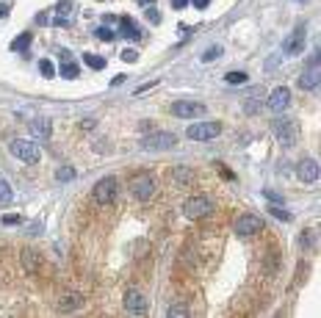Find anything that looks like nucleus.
Returning <instances> with one entry per match:
<instances>
[{
  "label": "nucleus",
  "mask_w": 321,
  "mask_h": 318,
  "mask_svg": "<svg viewBox=\"0 0 321 318\" xmlns=\"http://www.w3.org/2000/svg\"><path fill=\"white\" fill-rule=\"evenodd\" d=\"M8 152L25 163H39V158H42V149L36 147V141H28V139H14L8 144Z\"/></svg>",
  "instance_id": "f257e3e1"
},
{
  "label": "nucleus",
  "mask_w": 321,
  "mask_h": 318,
  "mask_svg": "<svg viewBox=\"0 0 321 318\" xmlns=\"http://www.w3.org/2000/svg\"><path fill=\"white\" fill-rule=\"evenodd\" d=\"M210 211H213V205L208 197H189L183 202V216H189V219H202Z\"/></svg>",
  "instance_id": "f03ea898"
},
{
  "label": "nucleus",
  "mask_w": 321,
  "mask_h": 318,
  "mask_svg": "<svg viewBox=\"0 0 321 318\" xmlns=\"http://www.w3.org/2000/svg\"><path fill=\"white\" fill-rule=\"evenodd\" d=\"M319 80H321L319 53H313V56H310V61H307V70L299 75V89H307V92H313V89H319Z\"/></svg>",
  "instance_id": "7ed1b4c3"
},
{
  "label": "nucleus",
  "mask_w": 321,
  "mask_h": 318,
  "mask_svg": "<svg viewBox=\"0 0 321 318\" xmlns=\"http://www.w3.org/2000/svg\"><path fill=\"white\" fill-rule=\"evenodd\" d=\"M117 191H119L117 177H103V180L94 183V199H97L100 205H108V202H114Z\"/></svg>",
  "instance_id": "20e7f679"
},
{
  "label": "nucleus",
  "mask_w": 321,
  "mask_h": 318,
  "mask_svg": "<svg viewBox=\"0 0 321 318\" xmlns=\"http://www.w3.org/2000/svg\"><path fill=\"white\" fill-rule=\"evenodd\" d=\"M219 133H222V122H200V125L189 127V139H194V141H210Z\"/></svg>",
  "instance_id": "39448f33"
},
{
  "label": "nucleus",
  "mask_w": 321,
  "mask_h": 318,
  "mask_svg": "<svg viewBox=\"0 0 321 318\" xmlns=\"http://www.w3.org/2000/svg\"><path fill=\"white\" fill-rule=\"evenodd\" d=\"M172 113L180 116V119H194V116L205 113V106L202 103H191V100H180V103H172Z\"/></svg>",
  "instance_id": "423d86ee"
},
{
  "label": "nucleus",
  "mask_w": 321,
  "mask_h": 318,
  "mask_svg": "<svg viewBox=\"0 0 321 318\" xmlns=\"http://www.w3.org/2000/svg\"><path fill=\"white\" fill-rule=\"evenodd\" d=\"M260 219L258 216H252V213H244L241 219L236 221V235H241V238H252V235L260 233Z\"/></svg>",
  "instance_id": "0eeeda50"
},
{
  "label": "nucleus",
  "mask_w": 321,
  "mask_h": 318,
  "mask_svg": "<svg viewBox=\"0 0 321 318\" xmlns=\"http://www.w3.org/2000/svg\"><path fill=\"white\" fill-rule=\"evenodd\" d=\"M272 130H274V136H277V141L285 144V147H291L293 139H296V130H293V122L291 119H274L272 122Z\"/></svg>",
  "instance_id": "6e6552de"
},
{
  "label": "nucleus",
  "mask_w": 321,
  "mask_h": 318,
  "mask_svg": "<svg viewBox=\"0 0 321 318\" xmlns=\"http://www.w3.org/2000/svg\"><path fill=\"white\" fill-rule=\"evenodd\" d=\"M175 144H177L175 133H153L141 141V147L144 149H169V147H175Z\"/></svg>",
  "instance_id": "1a4fd4ad"
},
{
  "label": "nucleus",
  "mask_w": 321,
  "mask_h": 318,
  "mask_svg": "<svg viewBox=\"0 0 321 318\" xmlns=\"http://www.w3.org/2000/svg\"><path fill=\"white\" fill-rule=\"evenodd\" d=\"M288 103H291V89H285V86H277V89H274V92L269 94V100H266V106L272 108L274 113L285 111Z\"/></svg>",
  "instance_id": "9d476101"
},
{
  "label": "nucleus",
  "mask_w": 321,
  "mask_h": 318,
  "mask_svg": "<svg viewBox=\"0 0 321 318\" xmlns=\"http://www.w3.org/2000/svg\"><path fill=\"white\" fill-rule=\"evenodd\" d=\"M130 191L136 194V199H141V202H144V199L153 197L155 183H153L147 175H139V177H133V180H130Z\"/></svg>",
  "instance_id": "9b49d317"
},
{
  "label": "nucleus",
  "mask_w": 321,
  "mask_h": 318,
  "mask_svg": "<svg viewBox=\"0 0 321 318\" xmlns=\"http://www.w3.org/2000/svg\"><path fill=\"white\" fill-rule=\"evenodd\" d=\"M296 175H299V180H302V183H316V180H319V175H321L319 161H316V158H305V161L299 163V169H296Z\"/></svg>",
  "instance_id": "f8f14e48"
},
{
  "label": "nucleus",
  "mask_w": 321,
  "mask_h": 318,
  "mask_svg": "<svg viewBox=\"0 0 321 318\" xmlns=\"http://www.w3.org/2000/svg\"><path fill=\"white\" fill-rule=\"evenodd\" d=\"M302 47H305V28H296L291 36H285L282 53H285V56H296V53H302Z\"/></svg>",
  "instance_id": "ddd939ff"
},
{
  "label": "nucleus",
  "mask_w": 321,
  "mask_h": 318,
  "mask_svg": "<svg viewBox=\"0 0 321 318\" xmlns=\"http://www.w3.org/2000/svg\"><path fill=\"white\" fill-rule=\"evenodd\" d=\"M56 307H58V313H75V310H80L83 307V296L80 293H61L58 296V302H56Z\"/></svg>",
  "instance_id": "4468645a"
},
{
  "label": "nucleus",
  "mask_w": 321,
  "mask_h": 318,
  "mask_svg": "<svg viewBox=\"0 0 321 318\" xmlns=\"http://www.w3.org/2000/svg\"><path fill=\"white\" fill-rule=\"evenodd\" d=\"M125 307L130 313H136V316H141V313H147L150 302H147V296H144V293H139V290H127V293H125Z\"/></svg>",
  "instance_id": "2eb2a0df"
},
{
  "label": "nucleus",
  "mask_w": 321,
  "mask_h": 318,
  "mask_svg": "<svg viewBox=\"0 0 321 318\" xmlns=\"http://www.w3.org/2000/svg\"><path fill=\"white\" fill-rule=\"evenodd\" d=\"M31 133H34V139H50L53 125H50V119H34L31 122Z\"/></svg>",
  "instance_id": "dca6fc26"
},
{
  "label": "nucleus",
  "mask_w": 321,
  "mask_h": 318,
  "mask_svg": "<svg viewBox=\"0 0 321 318\" xmlns=\"http://www.w3.org/2000/svg\"><path fill=\"white\" fill-rule=\"evenodd\" d=\"M119 31H122L125 39H141V31L136 28V22H133L130 17H122V20H119Z\"/></svg>",
  "instance_id": "f3484780"
},
{
  "label": "nucleus",
  "mask_w": 321,
  "mask_h": 318,
  "mask_svg": "<svg viewBox=\"0 0 321 318\" xmlns=\"http://www.w3.org/2000/svg\"><path fill=\"white\" fill-rule=\"evenodd\" d=\"M22 266L28 274H34L39 269V254H34V249H22Z\"/></svg>",
  "instance_id": "a211bd4d"
},
{
  "label": "nucleus",
  "mask_w": 321,
  "mask_h": 318,
  "mask_svg": "<svg viewBox=\"0 0 321 318\" xmlns=\"http://www.w3.org/2000/svg\"><path fill=\"white\" fill-rule=\"evenodd\" d=\"M244 111L249 113V116H252V113H258V111H260V89H255V92H252L249 97L244 100Z\"/></svg>",
  "instance_id": "6ab92c4d"
},
{
  "label": "nucleus",
  "mask_w": 321,
  "mask_h": 318,
  "mask_svg": "<svg viewBox=\"0 0 321 318\" xmlns=\"http://www.w3.org/2000/svg\"><path fill=\"white\" fill-rule=\"evenodd\" d=\"M11 199H14V191H11V185L0 177V208H8L11 205Z\"/></svg>",
  "instance_id": "aec40b11"
},
{
  "label": "nucleus",
  "mask_w": 321,
  "mask_h": 318,
  "mask_svg": "<svg viewBox=\"0 0 321 318\" xmlns=\"http://www.w3.org/2000/svg\"><path fill=\"white\" fill-rule=\"evenodd\" d=\"M224 80H227L230 86H244L249 78H246V72H227V75H224Z\"/></svg>",
  "instance_id": "412c9836"
},
{
  "label": "nucleus",
  "mask_w": 321,
  "mask_h": 318,
  "mask_svg": "<svg viewBox=\"0 0 321 318\" xmlns=\"http://www.w3.org/2000/svg\"><path fill=\"white\" fill-rule=\"evenodd\" d=\"M28 44H31V34H20L14 42H11V50H20V53H25V50H28Z\"/></svg>",
  "instance_id": "4be33fe9"
},
{
  "label": "nucleus",
  "mask_w": 321,
  "mask_h": 318,
  "mask_svg": "<svg viewBox=\"0 0 321 318\" xmlns=\"http://www.w3.org/2000/svg\"><path fill=\"white\" fill-rule=\"evenodd\" d=\"M86 64H89L91 70H105V58H100V56H94V53H86Z\"/></svg>",
  "instance_id": "5701e85b"
},
{
  "label": "nucleus",
  "mask_w": 321,
  "mask_h": 318,
  "mask_svg": "<svg viewBox=\"0 0 321 318\" xmlns=\"http://www.w3.org/2000/svg\"><path fill=\"white\" fill-rule=\"evenodd\" d=\"M78 75H80V70H78L75 64H70V61H67V64H64V67H61V78L72 80V78H78Z\"/></svg>",
  "instance_id": "b1692460"
},
{
  "label": "nucleus",
  "mask_w": 321,
  "mask_h": 318,
  "mask_svg": "<svg viewBox=\"0 0 321 318\" xmlns=\"http://www.w3.org/2000/svg\"><path fill=\"white\" fill-rule=\"evenodd\" d=\"M166 316H172V318H186V316H189V307H186V304H172V307L166 310Z\"/></svg>",
  "instance_id": "393cba45"
},
{
  "label": "nucleus",
  "mask_w": 321,
  "mask_h": 318,
  "mask_svg": "<svg viewBox=\"0 0 321 318\" xmlns=\"http://www.w3.org/2000/svg\"><path fill=\"white\" fill-rule=\"evenodd\" d=\"M219 56H222V44H213V47H208L202 53V61H216Z\"/></svg>",
  "instance_id": "a878e982"
},
{
  "label": "nucleus",
  "mask_w": 321,
  "mask_h": 318,
  "mask_svg": "<svg viewBox=\"0 0 321 318\" xmlns=\"http://www.w3.org/2000/svg\"><path fill=\"white\" fill-rule=\"evenodd\" d=\"M56 177H58V180H64V183H70L72 177H75V169H72V166H61V169L56 172Z\"/></svg>",
  "instance_id": "bb28decb"
},
{
  "label": "nucleus",
  "mask_w": 321,
  "mask_h": 318,
  "mask_svg": "<svg viewBox=\"0 0 321 318\" xmlns=\"http://www.w3.org/2000/svg\"><path fill=\"white\" fill-rule=\"evenodd\" d=\"M269 213H272L274 219H282V221H291V213L282 211V208H269Z\"/></svg>",
  "instance_id": "cd10ccee"
},
{
  "label": "nucleus",
  "mask_w": 321,
  "mask_h": 318,
  "mask_svg": "<svg viewBox=\"0 0 321 318\" xmlns=\"http://www.w3.org/2000/svg\"><path fill=\"white\" fill-rule=\"evenodd\" d=\"M39 70H42L44 78H53V75H56V67H53L50 61H42V64H39Z\"/></svg>",
  "instance_id": "c85d7f7f"
},
{
  "label": "nucleus",
  "mask_w": 321,
  "mask_h": 318,
  "mask_svg": "<svg viewBox=\"0 0 321 318\" xmlns=\"http://www.w3.org/2000/svg\"><path fill=\"white\" fill-rule=\"evenodd\" d=\"M189 169H186V166H177V169H175V180H177V183H186V180H189Z\"/></svg>",
  "instance_id": "c756f323"
},
{
  "label": "nucleus",
  "mask_w": 321,
  "mask_h": 318,
  "mask_svg": "<svg viewBox=\"0 0 321 318\" xmlns=\"http://www.w3.org/2000/svg\"><path fill=\"white\" fill-rule=\"evenodd\" d=\"M100 39V42H114V34L108 28H97V34H94Z\"/></svg>",
  "instance_id": "7c9ffc66"
},
{
  "label": "nucleus",
  "mask_w": 321,
  "mask_h": 318,
  "mask_svg": "<svg viewBox=\"0 0 321 318\" xmlns=\"http://www.w3.org/2000/svg\"><path fill=\"white\" fill-rule=\"evenodd\" d=\"M20 221H22L20 213H6V216H3V224H20Z\"/></svg>",
  "instance_id": "2f4dec72"
},
{
  "label": "nucleus",
  "mask_w": 321,
  "mask_h": 318,
  "mask_svg": "<svg viewBox=\"0 0 321 318\" xmlns=\"http://www.w3.org/2000/svg\"><path fill=\"white\" fill-rule=\"evenodd\" d=\"M122 61L136 64V61H139V53H136V50H125V53H122Z\"/></svg>",
  "instance_id": "473e14b6"
},
{
  "label": "nucleus",
  "mask_w": 321,
  "mask_h": 318,
  "mask_svg": "<svg viewBox=\"0 0 321 318\" xmlns=\"http://www.w3.org/2000/svg\"><path fill=\"white\" fill-rule=\"evenodd\" d=\"M147 17H150V22H153V25H158V22H160V11H158V8H153V6L147 8Z\"/></svg>",
  "instance_id": "72a5a7b5"
},
{
  "label": "nucleus",
  "mask_w": 321,
  "mask_h": 318,
  "mask_svg": "<svg viewBox=\"0 0 321 318\" xmlns=\"http://www.w3.org/2000/svg\"><path fill=\"white\" fill-rule=\"evenodd\" d=\"M263 194H266V199H269V202H282V194H277V191H269V188H266Z\"/></svg>",
  "instance_id": "f704fd0d"
},
{
  "label": "nucleus",
  "mask_w": 321,
  "mask_h": 318,
  "mask_svg": "<svg viewBox=\"0 0 321 318\" xmlns=\"http://www.w3.org/2000/svg\"><path fill=\"white\" fill-rule=\"evenodd\" d=\"M70 8H72V3H70V0H61V3H58V11H61V14H67Z\"/></svg>",
  "instance_id": "c9c22d12"
},
{
  "label": "nucleus",
  "mask_w": 321,
  "mask_h": 318,
  "mask_svg": "<svg viewBox=\"0 0 321 318\" xmlns=\"http://www.w3.org/2000/svg\"><path fill=\"white\" fill-rule=\"evenodd\" d=\"M172 6H175V8H186V6H189V0H172Z\"/></svg>",
  "instance_id": "e433bc0d"
},
{
  "label": "nucleus",
  "mask_w": 321,
  "mask_h": 318,
  "mask_svg": "<svg viewBox=\"0 0 321 318\" xmlns=\"http://www.w3.org/2000/svg\"><path fill=\"white\" fill-rule=\"evenodd\" d=\"M191 3H194L197 8H208V3H210V0H191Z\"/></svg>",
  "instance_id": "4c0bfd02"
},
{
  "label": "nucleus",
  "mask_w": 321,
  "mask_h": 318,
  "mask_svg": "<svg viewBox=\"0 0 321 318\" xmlns=\"http://www.w3.org/2000/svg\"><path fill=\"white\" fill-rule=\"evenodd\" d=\"M80 127H83V130H91V127H94V119H83V122H80Z\"/></svg>",
  "instance_id": "58836bf2"
},
{
  "label": "nucleus",
  "mask_w": 321,
  "mask_h": 318,
  "mask_svg": "<svg viewBox=\"0 0 321 318\" xmlns=\"http://www.w3.org/2000/svg\"><path fill=\"white\" fill-rule=\"evenodd\" d=\"M125 80H127V78H125V75H117V78H114V80H111V83H114V86H119V83H125Z\"/></svg>",
  "instance_id": "ea45409f"
},
{
  "label": "nucleus",
  "mask_w": 321,
  "mask_h": 318,
  "mask_svg": "<svg viewBox=\"0 0 321 318\" xmlns=\"http://www.w3.org/2000/svg\"><path fill=\"white\" fill-rule=\"evenodd\" d=\"M6 14H8V6H3V3H0V20H3Z\"/></svg>",
  "instance_id": "a19ab883"
},
{
  "label": "nucleus",
  "mask_w": 321,
  "mask_h": 318,
  "mask_svg": "<svg viewBox=\"0 0 321 318\" xmlns=\"http://www.w3.org/2000/svg\"><path fill=\"white\" fill-rule=\"evenodd\" d=\"M141 3H144V6H147V3H153V0H141Z\"/></svg>",
  "instance_id": "79ce46f5"
}]
</instances>
